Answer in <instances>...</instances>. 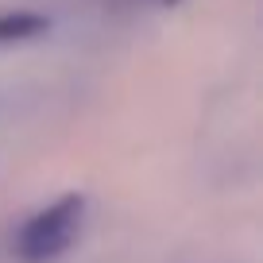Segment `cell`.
<instances>
[{"label": "cell", "mask_w": 263, "mask_h": 263, "mask_svg": "<svg viewBox=\"0 0 263 263\" xmlns=\"http://www.w3.org/2000/svg\"><path fill=\"white\" fill-rule=\"evenodd\" d=\"M85 221V197L82 194H66L54 205L39 209L31 221L20 229L16 252L24 263H50L62 252H70V244L78 240Z\"/></svg>", "instance_id": "1"}, {"label": "cell", "mask_w": 263, "mask_h": 263, "mask_svg": "<svg viewBox=\"0 0 263 263\" xmlns=\"http://www.w3.org/2000/svg\"><path fill=\"white\" fill-rule=\"evenodd\" d=\"M47 16L39 12H4L0 16V43H24V39H35V35L47 31Z\"/></svg>", "instance_id": "2"}, {"label": "cell", "mask_w": 263, "mask_h": 263, "mask_svg": "<svg viewBox=\"0 0 263 263\" xmlns=\"http://www.w3.org/2000/svg\"><path fill=\"white\" fill-rule=\"evenodd\" d=\"M151 4H159V8H171V4H178V0H151Z\"/></svg>", "instance_id": "3"}]
</instances>
